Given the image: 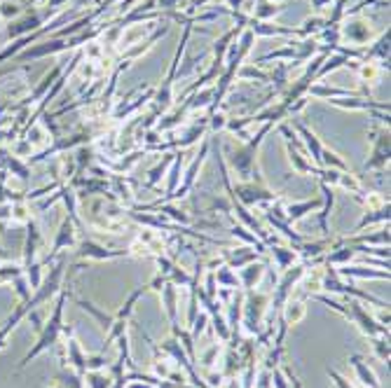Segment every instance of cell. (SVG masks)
<instances>
[{"label": "cell", "instance_id": "18", "mask_svg": "<svg viewBox=\"0 0 391 388\" xmlns=\"http://www.w3.org/2000/svg\"><path fill=\"white\" fill-rule=\"evenodd\" d=\"M220 255H223V262H225L227 267H232V269H241L244 264L256 262V260H260V257H263L256 248H251V246H237V248H227V250H223Z\"/></svg>", "mask_w": 391, "mask_h": 388}, {"label": "cell", "instance_id": "28", "mask_svg": "<svg viewBox=\"0 0 391 388\" xmlns=\"http://www.w3.org/2000/svg\"><path fill=\"white\" fill-rule=\"evenodd\" d=\"M284 8L275 0H256V5H253V12H251V19L256 21H270L272 17L281 15Z\"/></svg>", "mask_w": 391, "mask_h": 388}, {"label": "cell", "instance_id": "41", "mask_svg": "<svg viewBox=\"0 0 391 388\" xmlns=\"http://www.w3.org/2000/svg\"><path fill=\"white\" fill-rule=\"evenodd\" d=\"M64 3H66V0H49L47 8H49V10H54V8H59V5H64Z\"/></svg>", "mask_w": 391, "mask_h": 388}, {"label": "cell", "instance_id": "37", "mask_svg": "<svg viewBox=\"0 0 391 388\" xmlns=\"http://www.w3.org/2000/svg\"><path fill=\"white\" fill-rule=\"evenodd\" d=\"M21 15V8L15 3H0V17H5V19H12V17H19Z\"/></svg>", "mask_w": 391, "mask_h": 388}, {"label": "cell", "instance_id": "9", "mask_svg": "<svg viewBox=\"0 0 391 388\" xmlns=\"http://www.w3.org/2000/svg\"><path fill=\"white\" fill-rule=\"evenodd\" d=\"M209 150H211V138L204 140L202 147H200V152L195 155V159H192V162L183 169L181 185H178V190L173 192L171 201H181V199H185V196L192 192V187L197 185V178H200L202 166H204V162H207V157H209Z\"/></svg>", "mask_w": 391, "mask_h": 388}, {"label": "cell", "instance_id": "12", "mask_svg": "<svg viewBox=\"0 0 391 388\" xmlns=\"http://www.w3.org/2000/svg\"><path fill=\"white\" fill-rule=\"evenodd\" d=\"M293 131L297 133L300 143L305 145V152H307L309 162H312L316 169H319V164H321V150H324V143H321V138L316 136L312 129H309L305 122H300V120H293Z\"/></svg>", "mask_w": 391, "mask_h": 388}, {"label": "cell", "instance_id": "39", "mask_svg": "<svg viewBox=\"0 0 391 388\" xmlns=\"http://www.w3.org/2000/svg\"><path fill=\"white\" fill-rule=\"evenodd\" d=\"M155 3H157L159 12H162V10H176L181 5V0H155Z\"/></svg>", "mask_w": 391, "mask_h": 388}, {"label": "cell", "instance_id": "32", "mask_svg": "<svg viewBox=\"0 0 391 388\" xmlns=\"http://www.w3.org/2000/svg\"><path fill=\"white\" fill-rule=\"evenodd\" d=\"M319 169H335V171H351L349 164L345 162L342 157L338 155L335 150H331L328 145H324V150H321V164Z\"/></svg>", "mask_w": 391, "mask_h": 388}, {"label": "cell", "instance_id": "4", "mask_svg": "<svg viewBox=\"0 0 391 388\" xmlns=\"http://www.w3.org/2000/svg\"><path fill=\"white\" fill-rule=\"evenodd\" d=\"M272 295L268 290H248L241 302V335L256 337L263 330L265 316L270 311Z\"/></svg>", "mask_w": 391, "mask_h": 388}, {"label": "cell", "instance_id": "29", "mask_svg": "<svg viewBox=\"0 0 391 388\" xmlns=\"http://www.w3.org/2000/svg\"><path fill=\"white\" fill-rule=\"evenodd\" d=\"M389 225V206H382V208H375V211H363V218L358 220V225L354 227L351 234H358L363 232L368 225Z\"/></svg>", "mask_w": 391, "mask_h": 388}, {"label": "cell", "instance_id": "33", "mask_svg": "<svg viewBox=\"0 0 391 388\" xmlns=\"http://www.w3.org/2000/svg\"><path fill=\"white\" fill-rule=\"evenodd\" d=\"M211 103H214V87L200 89V94H195L190 101H185L183 108L185 110H197V108H207V106H211Z\"/></svg>", "mask_w": 391, "mask_h": 388}, {"label": "cell", "instance_id": "19", "mask_svg": "<svg viewBox=\"0 0 391 388\" xmlns=\"http://www.w3.org/2000/svg\"><path fill=\"white\" fill-rule=\"evenodd\" d=\"M349 365L354 367V372H356V381H361L363 388H382L380 379H377L375 369H372L361 353H351L349 355Z\"/></svg>", "mask_w": 391, "mask_h": 388}, {"label": "cell", "instance_id": "25", "mask_svg": "<svg viewBox=\"0 0 391 388\" xmlns=\"http://www.w3.org/2000/svg\"><path fill=\"white\" fill-rule=\"evenodd\" d=\"M42 21H45V17H40V15L26 17V19H19V21H10L8 35L10 38H21V35L31 33V30H38V26H42Z\"/></svg>", "mask_w": 391, "mask_h": 388}, {"label": "cell", "instance_id": "17", "mask_svg": "<svg viewBox=\"0 0 391 388\" xmlns=\"http://www.w3.org/2000/svg\"><path fill=\"white\" fill-rule=\"evenodd\" d=\"M265 257H268L270 262H275V269L279 274L300 262V252L295 250V246H290V248H284V246H279V243L268 246V255Z\"/></svg>", "mask_w": 391, "mask_h": 388}, {"label": "cell", "instance_id": "38", "mask_svg": "<svg viewBox=\"0 0 391 388\" xmlns=\"http://www.w3.org/2000/svg\"><path fill=\"white\" fill-rule=\"evenodd\" d=\"M256 388H272V379H270V369H260L256 377Z\"/></svg>", "mask_w": 391, "mask_h": 388}, {"label": "cell", "instance_id": "7", "mask_svg": "<svg viewBox=\"0 0 391 388\" xmlns=\"http://www.w3.org/2000/svg\"><path fill=\"white\" fill-rule=\"evenodd\" d=\"M229 199L237 201L244 208H263L279 199L275 190H270L265 183H237L229 187Z\"/></svg>", "mask_w": 391, "mask_h": 388}, {"label": "cell", "instance_id": "23", "mask_svg": "<svg viewBox=\"0 0 391 388\" xmlns=\"http://www.w3.org/2000/svg\"><path fill=\"white\" fill-rule=\"evenodd\" d=\"M68 297L76 302L78 306H82L85 311H89L92 316H94L96 323L101 325V330H103V332H108V330H110V325L115 323V313H105V311H101V309H96V306L92 304L89 299H82V297H78V295H71V293H68Z\"/></svg>", "mask_w": 391, "mask_h": 388}, {"label": "cell", "instance_id": "40", "mask_svg": "<svg viewBox=\"0 0 391 388\" xmlns=\"http://www.w3.org/2000/svg\"><path fill=\"white\" fill-rule=\"evenodd\" d=\"M333 5V0H312V8L316 12H321V10H326V8H331Z\"/></svg>", "mask_w": 391, "mask_h": 388}, {"label": "cell", "instance_id": "14", "mask_svg": "<svg viewBox=\"0 0 391 388\" xmlns=\"http://www.w3.org/2000/svg\"><path fill=\"white\" fill-rule=\"evenodd\" d=\"M321 204H324V199H302V201L284 199V215H286V220L290 225H295V223H300V220H305L309 213L319 211Z\"/></svg>", "mask_w": 391, "mask_h": 388}, {"label": "cell", "instance_id": "10", "mask_svg": "<svg viewBox=\"0 0 391 388\" xmlns=\"http://www.w3.org/2000/svg\"><path fill=\"white\" fill-rule=\"evenodd\" d=\"M78 257L82 260H96V262H108V260H117V257H129V250H110L105 246L92 241V239H82L78 241Z\"/></svg>", "mask_w": 391, "mask_h": 388}, {"label": "cell", "instance_id": "20", "mask_svg": "<svg viewBox=\"0 0 391 388\" xmlns=\"http://www.w3.org/2000/svg\"><path fill=\"white\" fill-rule=\"evenodd\" d=\"M181 176H183V152H176V155H173V162L169 164V174H166L164 196L159 201H155V204H166V201H171L173 192H176L178 185H181Z\"/></svg>", "mask_w": 391, "mask_h": 388}, {"label": "cell", "instance_id": "15", "mask_svg": "<svg viewBox=\"0 0 391 388\" xmlns=\"http://www.w3.org/2000/svg\"><path fill=\"white\" fill-rule=\"evenodd\" d=\"M335 272L345 281H368V279L389 281V269H368L365 264H356V267L345 264V267H335Z\"/></svg>", "mask_w": 391, "mask_h": 388}, {"label": "cell", "instance_id": "30", "mask_svg": "<svg viewBox=\"0 0 391 388\" xmlns=\"http://www.w3.org/2000/svg\"><path fill=\"white\" fill-rule=\"evenodd\" d=\"M223 347H225V344L214 342V344H209L204 351H200V365L204 369H218L216 362H220V358H223Z\"/></svg>", "mask_w": 391, "mask_h": 388}, {"label": "cell", "instance_id": "5", "mask_svg": "<svg viewBox=\"0 0 391 388\" xmlns=\"http://www.w3.org/2000/svg\"><path fill=\"white\" fill-rule=\"evenodd\" d=\"M190 35H192V24H185L183 38H181V42H178V49H176V54H173V59H171L169 73H166L162 87L157 89V94L153 96L155 106H157V110H155V115H159V113H162V115H164V113H169L171 101H173V82H176V77H178V66H181V59H183V52H185V45H188Z\"/></svg>", "mask_w": 391, "mask_h": 388}, {"label": "cell", "instance_id": "2", "mask_svg": "<svg viewBox=\"0 0 391 388\" xmlns=\"http://www.w3.org/2000/svg\"><path fill=\"white\" fill-rule=\"evenodd\" d=\"M312 297L316 302H321V304L331 306L333 311H338L340 316H345L347 320H351V323L356 325V328L361 330L363 335L368 337V340H372V337H389V330L382 328V325L377 323L375 316H372V313L365 309L361 299L347 297L345 302H338V299H333V297H326V295H321V293L312 295Z\"/></svg>", "mask_w": 391, "mask_h": 388}, {"label": "cell", "instance_id": "43", "mask_svg": "<svg viewBox=\"0 0 391 388\" xmlns=\"http://www.w3.org/2000/svg\"><path fill=\"white\" fill-rule=\"evenodd\" d=\"M49 388H64V386H59V384H57V386H49Z\"/></svg>", "mask_w": 391, "mask_h": 388}, {"label": "cell", "instance_id": "35", "mask_svg": "<svg viewBox=\"0 0 391 388\" xmlns=\"http://www.w3.org/2000/svg\"><path fill=\"white\" fill-rule=\"evenodd\" d=\"M10 218L15 220V223L28 225L31 223V208L24 204V201H17V204L10 206Z\"/></svg>", "mask_w": 391, "mask_h": 388}, {"label": "cell", "instance_id": "22", "mask_svg": "<svg viewBox=\"0 0 391 388\" xmlns=\"http://www.w3.org/2000/svg\"><path fill=\"white\" fill-rule=\"evenodd\" d=\"M319 187H321V192H324V204L319 208V232L324 234V237H328V234H331L328 218H331L333 206H335V187H331V185H326V183H319Z\"/></svg>", "mask_w": 391, "mask_h": 388}, {"label": "cell", "instance_id": "27", "mask_svg": "<svg viewBox=\"0 0 391 388\" xmlns=\"http://www.w3.org/2000/svg\"><path fill=\"white\" fill-rule=\"evenodd\" d=\"M214 279H216V286L223 288V290H241L237 272H234L232 267H227V264H220L218 269H214Z\"/></svg>", "mask_w": 391, "mask_h": 388}, {"label": "cell", "instance_id": "1", "mask_svg": "<svg viewBox=\"0 0 391 388\" xmlns=\"http://www.w3.org/2000/svg\"><path fill=\"white\" fill-rule=\"evenodd\" d=\"M275 129V122H263L258 129V133H253L248 140L234 138L232 143L223 147V159L229 171V176L237 178V183H265L258 169V152L263 145L265 136Z\"/></svg>", "mask_w": 391, "mask_h": 388}, {"label": "cell", "instance_id": "8", "mask_svg": "<svg viewBox=\"0 0 391 388\" xmlns=\"http://www.w3.org/2000/svg\"><path fill=\"white\" fill-rule=\"evenodd\" d=\"M370 157L363 166V174H384V169L389 166V127H372L370 131Z\"/></svg>", "mask_w": 391, "mask_h": 388}, {"label": "cell", "instance_id": "6", "mask_svg": "<svg viewBox=\"0 0 391 388\" xmlns=\"http://www.w3.org/2000/svg\"><path fill=\"white\" fill-rule=\"evenodd\" d=\"M338 28H340V42H347V45L356 49H363V45H368L375 38L372 24L365 19L361 12H347L342 21L338 24Z\"/></svg>", "mask_w": 391, "mask_h": 388}, {"label": "cell", "instance_id": "21", "mask_svg": "<svg viewBox=\"0 0 391 388\" xmlns=\"http://www.w3.org/2000/svg\"><path fill=\"white\" fill-rule=\"evenodd\" d=\"M305 313H307L305 299H302V297H288L286 304H284L281 311H279V320H284V323L290 328V325L300 323V320L305 318Z\"/></svg>", "mask_w": 391, "mask_h": 388}, {"label": "cell", "instance_id": "26", "mask_svg": "<svg viewBox=\"0 0 391 388\" xmlns=\"http://www.w3.org/2000/svg\"><path fill=\"white\" fill-rule=\"evenodd\" d=\"M173 155H176V152H164V155H162V162H157L150 171H148L146 183H144L148 190L157 187V185L162 183V178L166 176V169H169V164L173 162Z\"/></svg>", "mask_w": 391, "mask_h": 388}, {"label": "cell", "instance_id": "31", "mask_svg": "<svg viewBox=\"0 0 391 388\" xmlns=\"http://www.w3.org/2000/svg\"><path fill=\"white\" fill-rule=\"evenodd\" d=\"M85 386L87 388H110L113 386V374L108 369H89L85 372Z\"/></svg>", "mask_w": 391, "mask_h": 388}, {"label": "cell", "instance_id": "34", "mask_svg": "<svg viewBox=\"0 0 391 388\" xmlns=\"http://www.w3.org/2000/svg\"><path fill=\"white\" fill-rule=\"evenodd\" d=\"M370 347H372V353H375L377 360L389 362V337H372Z\"/></svg>", "mask_w": 391, "mask_h": 388}, {"label": "cell", "instance_id": "13", "mask_svg": "<svg viewBox=\"0 0 391 388\" xmlns=\"http://www.w3.org/2000/svg\"><path fill=\"white\" fill-rule=\"evenodd\" d=\"M157 295H159V302H162L164 313H166V318H169L171 328L173 325H181L178 323V311H181L178 309V306H181V290H178V286H173L171 281H166Z\"/></svg>", "mask_w": 391, "mask_h": 388}, {"label": "cell", "instance_id": "11", "mask_svg": "<svg viewBox=\"0 0 391 388\" xmlns=\"http://www.w3.org/2000/svg\"><path fill=\"white\" fill-rule=\"evenodd\" d=\"M270 264H272V262L268 260V257H260V260H256V262L244 264V267H241L239 272H237V279H239L241 290H244V293L256 290V288L260 286V281H263L265 272L270 269Z\"/></svg>", "mask_w": 391, "mask_h": 388}, {"label": "cell", "instance_id": "24", "mask_svg": "<svg viewBox=\"0 0 391 388\" xmlns=\"http://www.w3.org/2000/svg\"><path fill=\"white\" fill-rule=\"evenodd\" d=\"M229 237H232V239H239V241H244V246H251V248H256L263 257L268 255V246L260 241V239H258L251 230H246V227L241 225V223H234V225H232V230H229Z\"/></svg>", "mask_w": 391, "mask_h": 388}, {"label": "cell", "instance_id": "3", "mask_svg": "<svg viewBox=\"0 0 391 388\" xmlns=\"http://www.w3.org/2000/svg\"><path fill=\"white\" fill-rule=\"evenodd\" d=\"M66 299H68V290H61L57 295V304H54V311L52 316H49L45 320V325H42V330L38 332V340H35V344L31 347V351L26 355L21 358L19 365L26 367L31 360H35L40 353H45L47 349H54L61 340V330H64V306H66Z\"/></svg>", "mask_w": 391, "mask_h": 388}, {"label": "cell", "instance_id": "16", "mask_svg": "<svg viewBox=\"0 0 391 388\" xmlns=\"http://www.w3.org/2000/svg\"><path fill=\"white\" fill-rule=\"evenodd\" d=\"M76 223H73L71 218H64V223H61L59 232H57V239H54V246L52 250H49V257L45 262H52V257L61 252L64 248H76L78 246V232H76Z\"/></svg>", "mask_w": 391, "mask_h": 388}, {"label": "cell", "instance_id": "42", "mask_svg": "<svg viewBox=\"0 0 391 388\" xmlns=\"http://www.w3.org/2000/svg\"><path fill=\"white\" fill-rule=\"evenodd\" d=\"M31 3H33V5H38V3H42V0H31Z\"/></svg>", "mask_w": 391, "mask_h": 388}, {"label": "cell", "instance_id": "36", "mask_svg": "<svg viewBox=\"0 0 391 388\" xmlns=\"http://www.w3.org/2000/svg\"><path fill=\"white\" fill-rule=\"evenodd\" d=\"M326 374H328V377H331V381H333V386H335V388H356V386L351 384L349 379H347V377H342V374H340L338 369H333V367H326Z\"/></svg>", "mask_w": 391, "mask_h": 388}]
</instances>
